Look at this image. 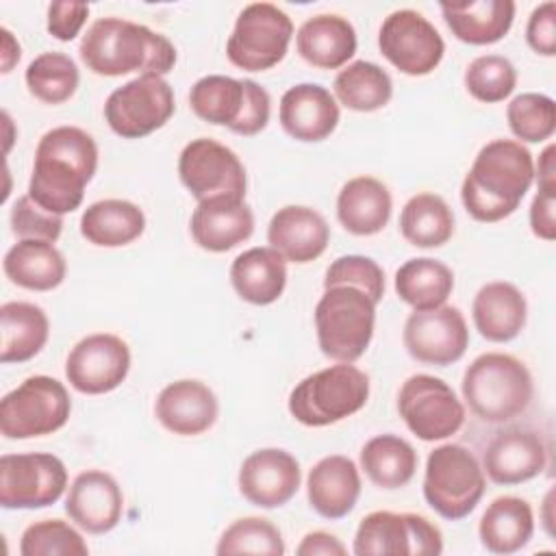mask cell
<instances>
[{"mask_svg": "<svg viewBox=\"0 0 556 556\" xmlns=\"http://www.w3.org/2000/svg\"><path fill=\"white\" fill-rule=\"evenodd\" d=\"M22 556H87L89 545L83 534L63 519H41L30 523L20 539Z\"/></svg>", "mask_w": 556, "mask_h": 556, "instance_id": "obj_44", "label": "cell"}, {"mask_svg": "<svg viewBox=\"0 0 556 556\" xmlns=\"http://www.w3.org/2000/svg\"><path fill=\"white\" fill-rule=\"evenodd\" d=\"M89 17L87 2H52L48 7V33L59 41H72Z\"/></svg>", "mask_w": 556, "mask_h": 556, "instance_id": "obj_49", "label": "cell"}, {"mask_svg": "<svg viewBox=\"0 0 556 556\" xmlns=\"http://www.w3.org/2000/svg\"><path fill=\"white\" fill-rule=\"evenodd\" d=\"M376 302L361 289L337 285L324 289L315 306L317 345L337 363L358 361L374 337Z\"/></svg>", "mask_w": 556, "mask_h": 556, "instance_id": "obj_5", "label": "cell"}, {"mask_svg": "<svg viewBox=\"0 0 556 556\" xmlns=\"http://www.w3.org/2000/svg\"><path fill=\"white\" fill-rule=\"evenodd\" d=\"M552 506H554V489L552 491H547V495H545V502H543V526H545V530H547V534L549 536H554V515H552Z\"/></svg>", "mask_w": 556, "mask_h": 556, "instance_id": "obj_54", "label": "cell"}, {"mask_svg": "<svg viewBox=\"0 0 556 556\" xmlns=\"http://www.w3.org/2000/svg\"><path fill=\"white\" fill-rule=\"evenodd\" d=\"M178 176L198 202L215 195L245 198L248 178L241 159L228 146L208 137L191 139L182 148Z\"/></svg>", "mask_w": 556, "mask_h": 556, "instance_id": "obj_15", "label": "cell"}, {"mask_svg": "<svg viewBox=\"0 0 556 556\" xmlns=\"http://www.w3.org/2000/svg\"><path fill=\"white\" fill-rule=\"evenodd\" d=\"M534 182L532 152L515 139H493L480 148L460 185L465 211L482 224L510 217Z\"/></svg>", "mask_w": 556, "mask_h": 556, "instance_id": "obj_2", "label": "cell"}, {"mask_svg": "<svg viewBox=\"0 0 556 556\" xmlns=\"http://www.w3.org/2000/svg\"><path fill=\"white\" fill-rule=\"evenodd\" d=\"M506 119L519 143L547 141L556 130V102L545 93H519L508 102Z\"/></svg>", "mask_w": 556, "mask_h": 556, "instance_id": "obj_42", "label": "cell"}, {"mask_svg": "<svg viewBox=\"0 0 556 556\" xmlns=\"http://www.w3.org/2000/svg\"><path fill=\"white\" fill-rule=\"evenodd\" d=\"M530 228L543 241L556 239V191L539 189L530 204Z\"/></svg>", "mask_w": 556, "mask_h": 556, "instance_id": "obj_50", "label": "cell"}, {"mask_svg": "<svg viewBox=\"0 0 556 556\" xmlns=\"http://www.w3.org/2000/svg\"><path fill=\"white\" fill-rule=\"evenodd\" d=\"M311 508L324 519H343L350 515L361 495V473L356 463L343 454L319 458L306 478Z\"/></svg>", "mask_w": 556, "mask_h": 556, "instance_id": "obj_25", "label": "cell"}, {"mask_svg": "<svg viewBox=\"0 0 556 556\" xmlns=\"http://www.w3.org/2000/svg\"><path fill=\"white\" fill-rule=\"evenodd\" d=\"M78 54L87 70L111 78L132 72L165 76L176 65V48L165 35L122 17L96 20L83 35Z\"/></svg>", "mask_w": 556, "mask_h": 556, "instance_id": "obj_3", "label": "cell"}, {"mask_svg": "<svg viewBox=\"0 0 556 556\" xmlns=\"http://www.w3.org/2000/svg\"><path fill=\"white\" fill-rule=\"evenodd\" d=\"M397 413L421 441H443L465 424V406L454 389L430 374H415L402 382Z\"/></svg>", "mask_w": 556, "mask_h": 556, "instance_id": "obj_12", "label": "cell"}, {"mask_svg": "<svg viewBox=\"0 0 556 556\" xmlns=\"http://www.w3.org/2000/svg\"><path fill=\"white\" fill-rule=\"evenodd\" d=\"M293 22L271 2L248 4L226 41L228 61L245 72H265L278 65L291 43Z\"/></svg>", "mask_w": 556, "mask_h": 556, "instance_id": "obj_9", "label": "cell"}, {"mask_svg": "<svg viewBox=\"0 0 556 556\" xmlns=\"http://www.w3.org/2000/svg\"><path fill=\"white\" fill-rule=\"evenodd\" d=\"M72 413L65 384L52 376H28L0 400V432L24 441L61 430Z\"/></svg>", "mask_w": 556, "mask_h": 556, "instance_id": "obj_8", "label": "cell"}, {"mask_svg": "<svg viewBox=\"0 0 556 556\" xmlns=\"http://www.w3.org/2000/svg\"><path fill=\"white\" fill-rule=\"evenodd\" d=\"M454 213L450 204L430 191L408 198L400 213V232L415 248H441L454 235Z\"/></svg>", "mask_w": 556, "mask_h": 556, "instance_id": "obj_37", "label": "cell"}, {"mask_svg": "<svg viewBox=\"0 0 556 556\" xmlns=\"http://www.w3.org/2000/svg\"><path fill=\"white\" fill-rule=\"evenodd\" d=\"M460 393L478 419L506 424L528 410L534 397V382L530 369L517 356L486 352L465 369Z\"/></svg>", "mask_w": 556, "mask_h": 556, "instance_id": "obj_4", "label": "cell"}, {"mask_svg": "<svg viewBox=\"0 0 556 556\" xmlns=\"http://www.w3.org/2000/svg\"><path fill=\"white\" fill-rule=\"evenodd\" d=\"M534 534L532 506L517 495L495 497L480 517L478 536L491 554H515Z\"/></svg>", "mask_w": 556, "mask_h": 556, "instance_id": "obj_32", "label": "cell"}, {"mask_svg": "<svg viewBox=\"0 0 556 556\" xmlns=\"http://www.w3.org/2000/svg\"><path fill=\"white\" fill-rule=\"evenodd\" d=\"M380 54L406 76L434 72L445 54V41L419 11L397 9L389 13L378 33Z\"/></svg>", "mask_w": 556, "mask_h": 556, "instance_id": "obj_14", "label": "cell"}, {"mask_svg": "<svg viewBox=\"0 0 556 556\" xmlns=\"http://www.w3.org/2000/svg\"><path fill=\"white\" fill-rule=\"evenodd\" d=\"M339 104L324 85L300 83L280 98V126L295 141L315 143L328 139L339 126Z\"/></svg>", "mask_w": 556, "mask_h": 556, "instance_id": "obj_22", "label": "cell"}, {"mask_svg": "<svg viewBox=\"0 0 556 556\" xmlns=\"http://www.w3.org/2000/svg\"><path fill=\"white\" fill-rule=\"evenodd\" d=\"M330 241V226L311 206L289 204L278 208L267 226V243L289 263H311L319 258Z\"/></svg>", "mask_w": 556, "mask_h": 556, "instance_id": "obj_24", "label": "cell"}, {"mask_svg": "<svg viewBox=\"0 0 556 556\" xmlns=\"http://www.w3.org/2000/svg\"><path fill=\"white\" fill-rule=\"evenodd\" d=\"M345 552V545L334 534L324 530L304 534V539L295 547L298 556H343Z\"/></svg>", "mask_w": 556, "mask_h": 556, "instance_id": "obj_51", "label": "cell"}, {"mask_svg": "<svg viewBox=\"0 0 556 556\" xmlns=\"http://www.w3.org/2000/svg\"><path fill=\"white\" fill-rule=\"evenodd\" d=\"M554 154H556L554 143H549L539 154V163L534 165V178L539 182V189L556 191V163H554Z\"/></svg>", "mask_w": 556, "mask_h": 556, "instance_id": "obj_52", "label": "cell"}, {"mask_svg": "<svg viewBox=\"0 0 556 556\" xmlns=\"http://www.w3.org/2000/svg\"><path fill=\"white\" fill-rule=\"evenodd\" d=\"M352 552L356 556H439L443 534L424 515L374 510L361 519Z\"/></svg>", "mask_w": 556, "mask_h": 556, "instance_id": "obj_10", "label": "cell"}, {"mask_svg": "<svg viewBox=\"0 0 556 556\" xmlns=\"http://www.w3.org/2000/svg\"><path fill=\"white\" fill-rule=\"evenodd\" d=\"M245 98L248 91L243 78L208 74L191 85L189 106L202 122L235 130L243 115Z\"/></svg>", "mask_w": 556, "mask_h": 556, "instance_id": "obj_38", "label": "cell"}, {"mask_svg": "<svg viewBox=\"0 0 556 556\" xmlns=\"http://www.w3.org/2000/svg\"><path fill=\"white\" fill-rule=\"evenodd\" d=\"M176 111L174 89L163 76H137L113 89L104 102V119L122 139H141L163 128Z\"/></svg>", "mask_w": 556, "mask_h": 556, "instance_id": "obj_11", "label": "cell"}, {"mask_svg": "<svg viewBox=\"0 0 556 556\" xmlns=\"http://www.w3.org/2000/svg\"><path fill=\"white\" fill-rule=\"evenodd\" d=\"M417 463L415 447L397 434L371 437L361 447V469L376 486L387 491L406 486L417 471Z\"/></svg>", "mask_w": 556, "mask_h": 556, "instance_id": "obj_35", "label": "cell"}, {"mask_svg": "<svg viewBox=\"0 0 556 556\" xmlns=\"http://www.w3.org/2000/svg\"><path fill=\"white\" fill-rule=\"evenodd\" d=\"M467 93L484 104L506 100L517 87V70L502 54L476 56L465 70Z\"/></svg>", "mask_w": 556, "mask_h": 556, "instance_id": "obj_43", "label": "cell"}, {"mask_svg": "<svg viewBox=\"0 0 556 556\" xmlns=\"http://www.w3.org/2000/svg\"><path fill=\"white\" fill-rule=\"evenodd\" d=\"M369 400V376L352 363H337L306 376L289 393V413L308 428H324L358 413Z\"/></svg>", "mask_w": 556, "mask_h": 556, "instance_id": "obj_6", "label": "cell"}, {"mask_svg": "<svg viewBox=\"0 0 556 556\" xmlns=\"http://www.w3.org/2000/svg\"><path fill=\"white\" fill-rule=\"evenodd\" d=\"M124 510V493L117 480L100 469L80 471L65 497L67 517L89 534L111 532Z\"/></svg>", "mask_w": 556, "mask_h": 556, "instance_id": "obj_21", "label": "cell"}, {"mask_svg": "<svg viewBox=\"0 0 556 556\" xmlns=\"http://www.w3.org/2000/svg\"><path fill=\"white\" fill-rule=\"evenodd\" d=\"M4 276L28 291H52L67 274V263L61 250L50 241L20 239L2 258Z\"/></svg>", "mask_w": 556, "mask_h": 556, "instance_id": "obj_31", "label": "cell"}, {"mask_svg": "<svg viewBox=\"0 0 556 556\" xmlns=\"http://www.w3.org/2000/svg\"><path fill=\"white\" fill-rule=\"evenodd\" d=\"M130 371L128 343L111 332L83 337L65 358L67 382L85 395H102L117 389Z\"/></svg>", "mask_w": 556, "mask_h": 556, "instance_id": "obj_17", "label": "cell"}, {"mask_svg": "<svg viewBox=\"0 0 556 556\" xmlns=\"http://www.w3.org/2000/svg\"><path fill=\"white\" fill-rule=\"evenodd\" d=\"M146 230L143 211L119 198H106L89 204L80 217V235L98 248H122L139 239Z\"/></svg>", "mask_w": 556, "mask_h": 556, "instance_id": "obj_34", "label": "cell"}, {"mask_svg": "<svg viewBox=\"0 0 556 556\" xmlns=\"http://www.w3.org/2000/svg\"><path fill=\"white\" fill-rule=\"evenodd\" d=\"M215 552L219 556L265 554L282 556L285 539L280 530L265 517H241L232 521L219 536Z\"/></svg>", "mask_w": 556, "mask_h": 556, "instance_id": "obj_41", "label": "cell"}, {"mask_svg": "<svg viewBox=\"0 0 556 556\" xmlns=\"http://www.w3.org/2000/svg\"><path fill=\"white\" fill-rule=\"evenodd\" d=\"M486 476L478 458L458 443L434 447L426 460L424 500L443 519H465L482 500Z\"/></svg>", "mask_w": 556, "mask_h": 556, "instance_id": "obj_7", "label": "cell"}, {"mask_svg": "<svg viewBox=\"0 0 556 556\" xmlns=\"http://www.w3.org/2000/svg\"><path fill=\"white\" fill-rule=\"evenodd\" d=\"M11 232L17 239H37L54 243L63 232V217L41 208L28 193L20 195L11 206Z\"/></svg>", "mask_w": 556, "mask_h": 556, "instance_id": "obj_46", "label": "cell"}, {"mask_svg": "<svg viewBox=\"0 0 556 556\" xmlns=\"http://www.w3.org/2000/svg\"><path fill=\"white\" fill-rule=\"evenodd\" d=\"M298 458L280 447H263L245 456L239 467V493L258 508H280L300 489Z\"/></svg>", "mask_w": 556, "mask_h": 556, "instance_id": "obj_18", "label": "cell"}, {"mask_svg": "<svg viewBox=\"0 0 556 556\" xmlns=\"http://www.w3.org/2000/svg\"><path fill=\"white\" fill-rule=\"evenodd\" d=\"M243 80H245V91H248L245 109H243V115L232 132L252 137V135H258L261 130H265V126L269 122L271 100H269V93L265 91V87H261L256 80H250V78H243Z\"/></svg>", "mask_w": 556, "mask_h": 556, "instance_id": "obj_48", "label": "cell"}, {"mask_svg": "<svg viewBox=\"0 0 556 556\" xmlns=\"http://www.w3.org/2000/svg\"><path fill=\"white\" fill-rule=\"evenodd\" d=\"M441 15L452 35L469 46H489L506 37L515 20L513 0L441 2Z\"/></svg>", "mask_w": 556, "mask_h": 556, "instance_id": "obj_29", "label": "cell"}, {"mask_svg": "<svg viewBox=\"0 0 556 556\" xmlns=\"http://www.w3.org/2000/svg\"><path fill=\"white\" fill-rule=\"evenodd\" d=\"M237 295L254 306L274 304L287 287V261L274 248H250L230 265Z\"/></svg>", "mask_w": 556, "mask_h": 556, "instance_id": "obj_30", "label": "cell"}, {"mask_svg": "<svg viewBox=\"0 0 556 556\" xmlns=\"http://www.w3.org/2000/svg\"><path fill=\"white\" fill-rule=\"evenodd\" d=\"M50 337V321L33 302H4L0 306V363L35 358Z\"/></svg>", "mask_w": 556, "mask_h": 556, "instance_id": "obj_33", "label": "cell"}, {"mask_svg": "<svg viewBox=\"0 0 556 556\" xmlns=\"http://www.w3.org/2000/svg\"><path fill=\"white\" fill-rule=\"evenodd\" d=\"M473 326L491 343H508L521 334L528 319L526 295L506 280H493L478 289L471 304Z\"/></svg>", "mask_w": 556, "mask_h": 556, "instance_id": "obj_26", "label": "cell"}, {"mask_svg": "<svg viewBox=\"0 0 556 556\" xmlns=\"http://www.w3.org/2000/svg\"><path fill=\"white\" fill-rule=\"evenodd\" d=\"M332 91L334 100L345 109L371 113L389 104L393 96V80L378 63L354 61L334 76Z\"/></svg>", "mask_w": 556, "mask_h": 556, "instance_id": "obj_39", "label": "cell"}, {"mask_svg": "<svg viewBox=\"0 0 556 556\" xmlns=\"http://www.w3.org/2000/svg\"><path fill=\"white\" fill-rule=\"evenodd\" d=\"M295 48L308 65L339 70L356 54V30L348 17L334 13L313 15L298 28Z\"/></svg>", "mask_w": 556, "mask_h": 556, "instance_id": "obj_28", "label": "cell"}, {"mask_svg": "<svg viewBox=\"0 0 556 556\" xmlns=\"http://www.w3.org/2000/svg\"><path fill=\"white\" fill-rule=\"evenodd\" d=\"M191 237L206 252H228L254 232V213L243 198L215 195L198 202L191 213Z\"/></svg>", "mask_w": 556, "mask_h": 556, "instance_id": "obj_23", "label": "cell"}, {"mask_svg": "<svg viewBox=\"0 0 556 556\" xmlns=\"http://www.w3.org/2000/svg\"><path fill=\"white\" fill-rule=\"evenodd\" d=\"M454 291V271L437 258H410L395 271V293L413 311H428L445 304Z\"/></svg>", "mask_w": 556, "mask_h": 556, "instance_id": "obj_36", "label": "cell"}, {"mask_svg": "<svg viewBox=\"0 0 556 556\" xmlns=\"http://www.w3.org/2000/svg\"><path fill=\"white\" fill-rule=\"evenodd\" d=\"M482 465L491 482L515 486L536 478L545 469L547 445L530 428H508L489 441Z\"/></svg>", "mask_w": 556, "mask_h": 556, "instance_id": "obj_19", "label": "cell"}, {"mask_svg": "<svg viewBox=\"0 0 556 556\" xmlns=\"http://www.w3.org/2000/svg\"><path fill=\"white\" fill-rule=\"evenodd\" d=\"M0 33H2V72L9 74L13 70V65L20 61L22 50L9 28H2Z\"/></svg>", "mask_w": 556, "mask_h": 556, "instance_id": "obj_53", "label": "cell"}, {"mask_svg": "<svg viewBox=\"0 0 556 556\" xmlns=\"http://www.w3.org/2000/svg\"><path fill=\"white\" fill-rule=\"evenodd\" d=\"M98 169V146L78 126L48 130L37 148L28 195L48 213L65 215L83 204L85 187Z\"/></svg>", "mask_w": 556, "mask_h": 556, "instance_id": "obj_1", "label": "cell"}, {"mask_svg": "<svg viewBox=\"0 0 556 556\" xmlns=\"http://www.w3.org/2000/svg\"><path fill=\"white\" fill-rule=\"evenodd\" d=\"M219 415L217 395L195 378L174 380L161 389L154 402L156 421L172 434L198 437L213 428Z\"/></svg>", "mask_w": 556, "mask_h": 556, "instance_id": "obj_20", "label": "cell"}, {"mask_svg": "<svg viewBox=\"0 0 556 556\" xmlns=\"http://www.w3.org/2000/svg\"><path fill=\"white\" fill-rule=\"evenodd\" d=\"M526 41L541 56L556 54V2H543L530 13Z\"/></svg>", "mask_w": 556, "mask_h": 556, "instance_id": "obj_47", "label": "cell"}, {"mask_svg": "<svg viewBox=\"0 0 556 556\" xmlns=\"http://www.w3.org/2000/svg\"><path fill=\"white\" fill-rule=\"evenodd\" d=\"M28 93L46 104L67 102L80 83L78 65L63 52H41L35 56L24 74Z\"/></svg>", "mask_w": 556, "mask_h": 556, "instance_id": "obj_40", "label": "cell"}, {"mask_svg": "<svg viewBox=\"0 0 556 556\" xmlns=\"http://www.w3.org/2000/svg\"><path fill=\"white\" fill-rule=\"evenodd\" d=\"M402 341L417 363L447 367L465 356L469 328L460 308L441 304L428 311H413L404 324Z\"/></svg>", "mask_w": 556, "mask_h": 556, "instance_id": "obj_16", "label": "cell"}, {"mask_svg": "<svg viewBox=\"0 0 556 556\" xmlns=\"http://www.w3.org/2000/svg\"><path fill=\"white\" fill-rule=\"evenodd\" d=\"M67 486L65 463L48 452L4 454L0 458V506L35 510L52 506Z\"/></svg>", "mask_w": 556, "mask_h": 556, "instance_id": "obj_13", "label": "cell"}, {"mask_svg": "<svg viewBox=\"0 0 556 556\" xmlns=\"http://www.w3.org/2000/svg\"><path fill=\"white\" fill-rule=\"evenodd\" d=\"M337 285H350L361 291H365L376 304L384 295V271L382 267L363 254H348L339 256L330 263L324 278V289L337 287Z\"/></svg>", "mask_w": 556, "mask_h": 556, "instance_id": "obj_45", "label": "cell"}, {"mask_svg": "<svg viewBox=\"0 0 556 556\" xmlns=\"http://www.w3.org/2000/svg\"><path fill=\"white\" fill-rule=\"evenodd\" d=\"M391 208L389 187L374 176L350 178L337 195V219L356 237L378 235L389 224Z\"/></svg>", "mask_w": 556, "mask_h": 556, "instance_id": "obj_27", "label": "cell"}]
</instances>
